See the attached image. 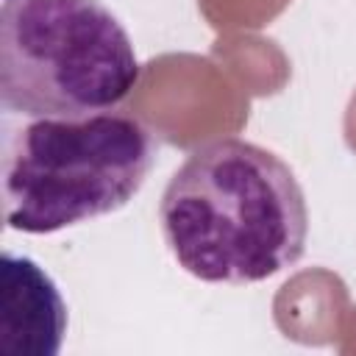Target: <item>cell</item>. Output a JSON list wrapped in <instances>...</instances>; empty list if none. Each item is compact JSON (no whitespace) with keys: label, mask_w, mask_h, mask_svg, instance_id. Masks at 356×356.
<instances>
[{"label":"cell","mask_w":356,"mask_h":356,"mask_svg":"<svg viewBox=\"0 0 356 356\" xmlns=\"http://www.w3.org/2000/svg\"><path fill=\"white\" fill-rule=\"evenodd\" d=\"M175 261L206 284H256L306 250L309 209L292 167L245 139L195 147L159 200Z\"/></svg>","instance_id":"cell-1"},{"label":"cell","mask_w":356,"mask_h":356,"mask_svg":"<svg viewBox=\"0 0 356 356\" xmlns=\"http://www.w3.org/2000/svg\"><path fill=\"white\" fill-rule=\"evenodd\" d=\"M159 142L125 111L33 117L3 139V220L56 234L122 209L145 186Z\"/></svg>","instance_id":"cell-2"},{"label":"cell","mask_w":356,"mask_h":356,"mask_svg":"<svg viewBox=\"0 0 356 356\" xmlns=\"http://www.w3.org/2000/svg\"><path fill=\"white\" fill-rule=\"evenodd\" d=\"M139 75L128 31L100 0H3V111L31 120L106 111Z\"/></svg>","instance_id":"cell-3"},{"label":"cell","mask_w":356,"mask_h":356,"mask_svg":"<svg viewBox=\"0 0 356 356\" xmlns=\"http://www.w3.org/2000/svg\"><path fill=\"white\" fill-rule=\"evenodd\" d=\"M0 334L6 353L56 356L67 331V306L53 278L28 256L3 253Z\"/></svg>","instance_id":"cell-4"}]
</instances>
